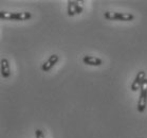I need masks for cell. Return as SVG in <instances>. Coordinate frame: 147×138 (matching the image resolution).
I'll return each instance as SVG.
<instances>
[{"instance_id":"8992f818","label":"cell","mask_w":147,"mask_h":138,"mask_svg":"<svg viewBox=\"0 0 147 138\" xmlns=\"http://www.w3.org/2000/svg\"><path fill=\"white\" fill-rule=\"evenodd\" d=\"M59 61V56L57 54H52L47 61L45 62L44 64L41 65V70L45 71V72H48L50 71L52 68L57 64V62Z\"/></svg>"},{"instance_id":"52a82bcc","label":"cell","mask_w":147,"mask_h":138,"mask_svg":"<svg viewBox=\"0 0 147 138\" xmlns=\"http://www.w3.org/2000/svg\"><path fill=\"white\" fill-rule=\"evenodd\" d=\"M83 62L84 64L86 65H89V66H100V65L103 64V61H102V58L100 57H96V56H92V55H85L83 57Z\"/></svg>"},{"instance_id":"7a4b0ae2","label":"cell","mask_w":147,"mask_h":138,"mask_svg":"<svg viewBox=\"0 0 147 138\" xmlns=\"http://www.w3.org/2000/svg\"><path fill=\"white\" fill-rule=\"evenodd\" d=\"M105 18L108 20L131 21L134 19V15L131 13H120V12H106Z\"/></svg>"},{"instance_id":"5b68a950","label":"cell","mask_w":147,"mask_h":138,"mask_svg":"<svg viewBox=\"0 0 147 138\" xmlns=\"http://www.w3.org/2000/svg\"><path fill=\"white\" fill-rule=\"evenodd\" d=\"M146 79V73L144 70H141L138 72V74L136 75V79L134 80L132 84H131V90L132 91H138L141 88L142 84H143L144 80Z\"/></svg>"},{"instance_id":"3957f363","label":"cell","mask_w":147,"mask_h":138,"mask_svg":"<svg viewBox=\"0 0 147 138\" xmlns=\"http://www.w3.org/2000/svg\"><path fill=\"white\" fill-rule=\"evenodd\" d=\"M147 106V79H145L140 88V97L138 101V111L143 113Z\"/></svg>"},{"instance_id":"9c48e42d","label":"cell","mask_w":147,"mask_h":138,"mask_svg":"<svg viewBox=\"0 0 147 138\" xmlns=\"http://www.w3.org/2000/svg\"><path fill=\"white\" fill-rule=\"evenodd\" d=\"M35 137L36 138H46L45 137L44 132L41 131V130H39V128H37L36 131H35Z\"/></svg>"},{"instance_id":"6da1fadb","label":"cell","mask_w":147,"mask_h":138,"mask_svg":"<svg viewBox=\"0 0 147 138\" xmlns=\"http://www.w3.org/2000/svg\"><path fill=\"white\" fill-rule=\"evenodd\" d=\"M32 14L30 12H5V11H1L0 12V19L1 20H28L31 19Z\"/></svg>"},{"instance_id":"277c9868","label":"cell","mask_w":147,"mask_h":138,"mask_svg":"<svg viewBox=\"0 0 147 138\" xmlns=\"http://www.w3.org/2000/svg\"><path fill=\"white\" fill-rule=\"evenodd\" d=\"M84 11V1H77V0H69L68 1V15L70 17L82 14Z\"/></svg>"},{"instance_id":"ba28073f","label":"cell","mask_w":147,"mask_h":138,"mask_svg":"<svg viewBox=\"0 0 147 138\" xmlns=\"http://www.w3.org/2000/svg\"><path fill=\"white\" fill-rule=\"evenodd\" d=\"M0 66H1V75L2 77L7 79L11 75V68H10V63L7 58H2L0 62Z\"/></svg>"}]
</instances>
